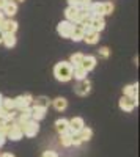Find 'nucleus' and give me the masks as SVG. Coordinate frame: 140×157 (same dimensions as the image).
Segmentation results:
<instances>
[{"mask_svg": "<svg viewBox=\"0 0 140 157\" xmlns=\"http://www.w3.org/2000/svg\"><path fill=\"white\" fill-rule=\"evenodd\" d=\"M74 30V24L69 22V21H61L58 25H57V33L61 36V38H69L71 33Z\"/></svg>", "mask_w": 140, "mask_h": 157, "instance_id": "39448f33", "label": "nucleus"}, {"mask_svg": "<svg viewBox=\"0 0 140 157\" xmlns=\"http://www.w3.org/2000/svg\"><path fill=\"white\" fill-rule=\"evenodd\" d=\"M90 91H91V82L88 80V78L79 80L74 86V93L77 96H87V94H90Z\"/></svg>", "mask_w": 140, "mask_h": 157, "instance_id": "20e7f679", "label": "nucleus"}, {"mask_svg": "<svg viewBox=\"0 0 140 157\" xmlns=\"http://www.w3.org/2000/svg\"><path fill=\"white\" fill-rule=\"evenodd\" d=\"M87 74H88V71L87 69H84L82 66H74L72 68V77L76 78V80H84V78H87Z\"/></svg>", "mask_w": 140, "mask_h": 157, "instance_id": "4be33fe9", "label": "nucleus"}, {"mask_svg": "<svg viewBox=\"0 0 140 157\" xmlns=\"http://www.w3.org/2000/svg\"><path fill=\"white\" fill-rule=\"evenodd\" d=\"M60 145L65 146V148H69L72 146V134L69 132H65V134H60Z\"/></svg>", "mask_w": 140, "mask_h": 157, "instance_id": "393cba45", "label": "nucleus"}, {"mask_svg": "<svg viewBox=\"0 0 140 157\" xmlns=\"http://www.w3.org/2000/svg\"><path fill=\"white\" fill-rule=\"evenodd\" d=\"M135 105H137V102H135L134 99L128 98V96H123V98L120 99V102H118L120 110H123V112H126V113H131V112L135 109Z\"/></svg>", "mask_w": 140, "mask_h": 157, "instance_id": "423d86ee", "label": "nucleus"}, {"mask_svg": "<svg viewBox=\"0 0 140 157\" xmlns=\"http://www.w3.org/2000/svg\"><path fill=\"white\" fill-rule=\"evenodd\" d=\"M84 126H85L84 118H80V116H74L72 120H69V132H71V134H77Z\"/></svg>", "mask_w": 140, "mask_h": 157, "instance_id": "9b49d317", "label": "nucleus"}, {"mask_svg": "<svg viewBox=\"0 0 140 157\" xmlns=\"http://www.w3.org/2000/svg\"><path fill=\"white\" fill-rule=\"evenodd\" d=\"M0 157H16V155L11 152H3V154H0Z\"/></svg>", "mask_w": 140, "mask_h": 157, "instance_id": "e433bc0d", "label": "nucleus"}, {"mask_svg": "<svg viewBox=\"0 0 140 157\" xmlns=\"http://www.w3.org/2000/svg\"><path fill=\"white\" fill-rule=\"evenodd\" d=\"M2 107L5 109V110H16V102H14V99H11V98H3L2 99Z\"/></svg>", "mask_w": 140, "mask_h": 157, "instance_id": "a878e982", "label": "nucleus"}, {"mask_svg": "<svg viewBox=\"0 0 140 157\" xmlns=\"http://www.w3.org/2000/svg\"><path fill=\"white\" fill-rule=\"evenodd\" d=\"M3 35H5V33L0 30V44H2V41H3Z\"/></svg>", "mask_w": 140, "mask_h": 157, "instance_id": "58836bf2", "label": "nucleus"}, {"mask_svg": "<svg viewBox=\"0 0 140 157\" xmlns=\"http://www.w3.org/2000/svg\"><path fill=\"white\" fill-rule=\"evenodd\" d=\"M91 2H93V0H80V3H79L77 10H85V11H87L88 8H90Z\"/></svg>", "mask_w": 140, "mask_h": 157, "instance_id": "7c9ffc66", "label": "nucleus"}, {"mask_svg": "<svg viewBox=\"0 0 140 157\" xmlns=\"http://www.w3.org/2000/svg\"><path fill=\"white\" fill-rule=\"evenodd\" d=\"M3 19H5V17H3V13L0 11V24H2V21H3Z\"/></svg>", "mask_w": 140, "mask_h": 157, "instance_id": "ea45409f", "label": "nucleus"}, {"mask_svg": "<svg viewBox=\"0 0 140 157\" xmlns=\"http://www.w3.org/2000/svg\"><path fill=\"white\" fill-rule=\"evenodd\" d=\"M0 30L3 33H16L18 30V22L14 19H3L2 24H0Z\"/></svg>", "mask_w": 140, "mask_h": 157, "instance_id": "6e6552de", "label": "nucleus"}, {"mask_svg": "<svg viewBox=\"0 0 140 157\" xmlns=\"http://www.w3.org/2000/svg\"><path fill=\"white\" fill-rule=\"evenodd\" d=\"M2 99H3V96H2V94H0V105H2Z\"/></svg>", "mask_w": 140, "mask_h": 157, "instance_id": "a19ab883", "label": "nucleus"}, {"mask_svg": "<svg viewBox=\"0 0 140 157\" xmlns=\"http://www.w3.org/2000/svg\"><path fill=\"white\" fill-rule=\"evenodd\" d=\"M103 11H104V16H109L113 13V3L112 2H104L103 3Z\"/></svg>", "mask_w": 140, "mask_h": 157, "instance_id": "c756f323", "label": "nucleus"}, {"mask_svg": "<svg viewBox=\"0 0 140 157\" xmlns=\"http://www.w3.org/2000/svg\"><path fill=\"white\" fill-rule=\"evenodd\" d=\"M41 157H58V154H57L55 151H46Z\"/></svg>", "mask_w": 140, "mask_h": 157, "instance_id": "72a5a7b5", "label": "nucleus"}, {"mask_svg": "<svg viewBox=\"0 0 140 157\" xmlns=\"http://www.w3.org/2000/svg\"><path fill=\"white\" fill-rule=\"evenodd\" d=\"M52 105H54V109L57 110V112H65L66 110V107H68V101H66V98H55L54 101H52Z\"/></svg>", "mask_w": 140, "mask_h": 157, "instance_id": "aec40b11", "label": "nucleus"}, {"mask_svg": "<svg viewBox=\"0 0 140 157\" xmlns=\"http://www.w3.org/2000/svg\"><path fill=\"white\" fill-rule=\"evenodd\" d=\"M14 2H19V3H22V2H24V0H14Z\"/></svg>", "mask_w": 140, "mask_h": 157, "instance_id": "79ce46f5", "label": "nucleus"}, {"mask_svg": "<svg viewBox=\"0 0 140 157\" xmlns=\"http://www.w3.org/2000/svg\"><path fill=\"white\" fill-rule=\"evenodd\" d=\"M88 25L91 27L93 32H103L106 29V21H104V17H101V16H93L90 19V22H88Z\"/></svg>", "mask_w": 140, "mask_h": 157, "instance_id": "9d476101", "label": "nucleus"}, {"mask_svg": "<svg viewBox=\"0 0 140 157\" xmlns=\"http://www.w3.org/2000/svg\"><path fill=\"white\" fill-rule=\"evenodd\" d=\"M84 35H85V33H84L82 25H80V24H74V30H72L69 39H72L74 43H79V41H82V39H84Z\"/></svg>", "mask_w": 140, "mask_h": 157, "instance_id": "2eb2a0df", "label": "nucleus"}, {"mask_svg": "<svg viewBox=\"0 0 140 157\" xmlns=\"http://www.w3.org/2000/svg\"><path fill=\"white\" fill-rule=\"evenodd\" d=\"M98 54H99V57H103V58H109L110 50H109V47H99Z\"/></svg>", "mask_w": 140, "mask_h": 157, "instance_id": "2f4dec72", "label": "nucleus"}, {"mask_svg": "<svg viewBox=\"0 0 140 157\" xmlns=\"http://www.w3.org/2000/svg\"><path fill=\"white\" fill-rule=\"evenodd\" d=\"M46 112H47V109H44V107L33 105L32 107V120H35V121L44 120V118H46Z\"/></svg>", "mask_w": 140, "mask_h": 157, "instance_id": "4468645a", "label": "nucleus"}, {"mask_svg": "<svg viewBox=\"0 0 140 157\" xmlns=\"http://www.w3.org/2000/svg\"><path fill=\"white\" fill-rule=\"evenodd\" d=\"M11 2H14V0H11Z\"/></svg>", "mask_w": 140, "mask_h": 157, "instance_id": "37998d69", "label": "nucleus"}, {"mask_svg": "<svg viewBox=\"0 0 140 157\" xmlns=\"http://www.w3.org/2000/svg\"><path fill=\"white\" fill-rule=\"evenodd\" d=\"M24 137V130H22V124H19L18 121H13L8 134H6V138L13 140V141H19L21 138Z\"/></svg>", "mask_w": 140, "mask_h": 157, "instance_id": "7ed1b4c3", "label": "nucleus"}, {"mask_svg": "<svg viewBox=\"0 0 140 157\" xmlns=\"http://www.w3.org/2000/svg\"><path fill=\"white\" fill-rule=\"evenodd\" d=\"M14 102H16V110H22L25 107H30V104L33 102V96L32 94H21L18 98H14Z\"/></svg>", "mask_w": 140, "mask_h": 157, "instance_id": "0eeeda50", "label": "nucleus"}, {"mask_svg": "<svg viewBox=\"0 0 140 157\" xmlns=\"http://www.w3.org/2000/svg\"><path fill=\"white\" fill-rule=\"evenodd\" d=\"M2 13L3 14H6L8 17H13L18 13V3L16 2H11V0H8L6 5L2 8Z\"/></svg>", "mask_w": 140, "mask_h": 157, "instance_id": "f3484780", "label": "nucleus"}, {"mask_svg": "<svg viewBox=\"0 0 140 157\" xmlns=\"http://www.w3.org/2000/svg\"><path fill=\"white\" fill-rule=\"evenodd\" d=\"M82 140H80V137L77 135V134H72V145L74 146H79V145H82Z\"/></svg>", "mask_w": 140, "mask_h": 157, "instance_id": "473e14b6", "label": "nucleus"}, {"mask_svg": "<svg viewBox=\"0 0 140 157\" xmlns=\"http://www.w3.org/2000/svg\"><path fill=\"white\" fill-rule=\"evenodd\" d=\"M77 135L80 137L82 141H88V140H91V137H93V129L84 126V127L79 130V132H77Z\"/></svg>", "mask_w": 140, "mask_h": 157, "instance_id": "5701e85b", "label": "nucleus"}, {"mask_svg": "<svg viewBox=\"0 0 140 157\" xmlns=\"http://www.w3.org/2000/svg\"><path fill=\"white\" fill-rule=\"evenodd\" d=\"M123 96H128L131 99H134L138 104V83H132V85H126L123 88Z\"/></svg>", "mask_w": 140, "mask_h": 157, "instance_id": "1a4fd4ad", "label": "nucleus"}, {"mask_svg": "<svg viewBox=\"0 0 140 157\" xmlns=\"http://www.w3.org/2000/svg\"><path fill=\"white\" fill-rule=\"evenodd\" d=\"M55 130L58 134H65L69 130V121L66 120V118H58V120L55 121Z\"/></svg>", "mask_w": 140, "mask_h": 157, "instance_id": "6ab92c4d", "label": "nucleus"}, {"mask_svg": "<svg viewBox=\"0 0 140 157\" xmlns=\"http://www.w3.org/2000/svg\"><path fill=\"white\" fill-rule=\"evenodd\" d=\"M82 41H85L87 44H96V43H99V32H88V33H85L84 35V39Z\"/></svg>", "mask_w": 140, "mask_h": 157, "instance_id": "412c9836", "label": "nucleus"}, {"mask_svg": "<svg viewBox=\"0 0 140 157\" xmlns=\"http://www.w3.org/2000/svg\"><path fill=\"white\" fill-rule=\"evenodd\" d=\"M29 120H32V107H25V109L19 110V113H18L16 118H14V121H18L19 124L27 123Z\"/></svg>", "mask_w": 140, "mask_h": 157, "instance_id": "f8f14e48", "label": "nucleus"}, {"mask_svg": "<svg viewBox=\"0 0 140 157\" xmlns=\"http://www.w3.org/2000/svg\"><path fill=\"white\" fill-rule=\"evenodd\" d=\"M82 60H84V54H72L69 57V63H71V66H80L82 64Z\"/></svg>", "mask_w": 140, "mask_h": 157, "instance_id": "bb28decb", "label": "nucleus"}, {"mask_svg": "<svg viewBox=\"0 0 140 157\" xmlns=\"http://www.w3.org/2000/svg\"><path fill=\"white\" fill-rule=\"evenodd\" d=\"M65 17H66V21L76 24V22H77V17H79V10L76 6H68L65 10Z\"/></svg>", "mask_w": 140, "mask_h": 157, "instance_id": "a211bd4d", "label": "nucleus"}, {"mask_svg": "<svg viewBox=\"0 0 140 157\" xmlns=\"http://www.w3.org/2000/svg\"><path fill=\"white\" fill-rule=\"evenodd\" d=\"M11 124H13V121H6V120H0V134H3V135L6 137V134H8V130H10Z\"/></svg>", "mask_w": 140, "mask_h": 157, "instance_id": "c85d7f7f", "label": "nucleus"}, {"mask_svg": "<svg viewBox=\"0 0 140 157\" xmlns=\"http://www.w3.org/2000/svg\"><path fill=\"white\" fill-rule=\"evenodd\" d=\"M68 3H69V6H76V8H77L79 3H80V0H68Z\"/></svg>", "mask_w": 140, "mask_h": 157, "instance_id": "f704fd0d", "label": "nucleus"}, {"mask_svg": "<svg viewBox=\"0 0 140 157\" xmlns=\"http://www.w3.org/2000/svg\"><path fill=\"white\" fill-rule=\"evenodd\" d=\"M6 2H8V0H0V11H2V8L6 5Z\"/></svg>", "mask_w": 140, "mask_h": 157, "instance_id": "4c0bfd02", "label": "nucleus"}, {"mask_svg": "<svg viewBox=\"0 0 140 157\" xmlns=\"http://www.w3.org/2000/svg\"><path fill=\"white\" fill-rule=\"evenodd\" d=\"M33 102H35V105H40V107H44V109H47L49 104H50L49 98H46V96H38L36 99H33Z\"/></svg>", "mask_w": 140, "mask_h": 157, "instance_id": "cd10ccee", "label": "nucleus"}, {"mask_svg": "<svg viewBox=\"0 0 140 157\" xmlns=\"http://www.w3.org/2000/svg\"><path fill=\"white\" fill-rule=\"evenodd\" d=\"M22 130H24L25 137L33 138V137H36L38 132H40V124H38V121H35V120H29L27 123L22 124Z\"/></svg>", "mask_w": 140, "mask_h": 157, "instance_id": "f03ea898", "label": "nucleus"}, {"mask_svg": "<svg viewBox=\"0 0 140 157\" xmlns=\"http://www.w3.org/2000/svg\"><path fill=\"white\" fill-rule=\"evenodd\" d=\"M5 141H6V137H5L3 134H0V148L5 145Z\"/></svg>", "mask_w": 140, "mask_h": 157, "instance_id": "c9c22d12", "label": "nucleus"}, {"mask_svg": "<svg viewBox=\"0 0 140 157\" xmlns=\"http://www.w3.org/2000/svg\"><path fill=\"white\" fill-rule=\"evenodd\" d=\"M96 63H98L96 57H93V55H84V60H82L80 66L84 69H87V71H91V69L96 68Z\"/></svg>", "mask_w": 140, "mask_h": 157, "instance_id": "ddd939ff", "label": "nucleus"}, {"mask_svg": "<svg viewBox=\"0 0 140 157\" xmlns=\"http://www.w3.org/2000/svg\"><path fill=\"white\" fill-rule=\"evenodd\" d=\"M2 44H3L5 47H8V49L14 47V46H16V36H14V33H5Z\"/></svg>", "mask_w": 140, "mask_h": 157, "instance_id": "b1692460", "label": "nucleus"}, {"mask_svg": "<svg viewBox=\"0 0 140 157\" xmlns=\"http://www.w3.org/2000/svg\"><path fill=\"white\" fill-rule=\"evenodd\" d=\"M54 75L58 82H69L72 78V66L69 61H60L54 66Z\"/></svg>", "mask_w": 140, "mask_h": 157, "instance_id": "f257e3e1", "label": "nucleus"}, {"mask_svg": "<svg viewBox=\"0 0 140 157\" xmlns=\"http://www.w3.org/2000/svg\"><path fill=\"white\" fill-rule=\"evenodd\" d=\"M88 13H90V16H101V17H104V11H103V3H99V2H91L90 8L87 10Z\"/></svg>", "mask_w": 140, "mask_h": 157, "instance_id": "dca6fc26", "label": "nucleus"}]
</instances>
